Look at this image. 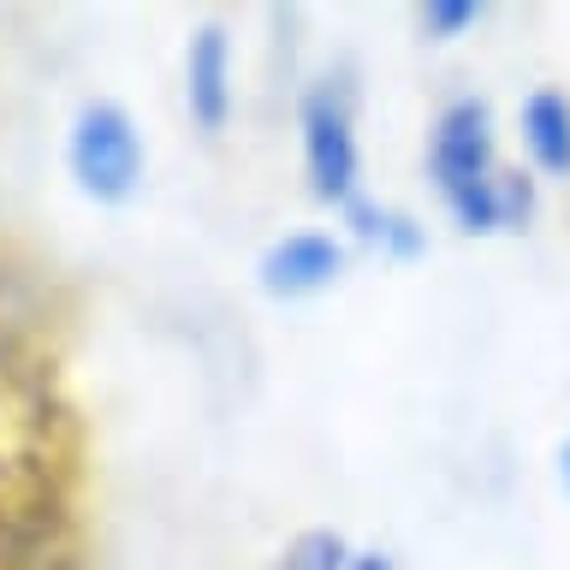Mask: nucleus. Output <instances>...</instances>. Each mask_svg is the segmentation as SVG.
<instances>
[{
  "label": "nucleus",
  "instance_id": "nucleus-1",
  "mask_svg": "<svg viewBox=\"0 0 570 570\" xmlns=\"http://www.w3.org/2000/svg\"><path fill=\"white\" fill-rule=\"evenodd\" d=\"M428 167H434V185L463 232H493L529 214V185L499 173V160H493V125L481 101H452L440 114Z\"/></svg>",
  "mask_w": 570,
  "mask_h": 570
},
{
  "label": "nucleus",
  "instance_id": "nucleus-7",
  "mask_svg": "<svg viewBox=\"0 0 570 570\" xmlns=\"http://www.w3.org/2000/svg\"><path fill=\"white\" fill-rule=\"evenodd\" d=\"M338 564H345V541L338 534H303L279 559V570H338Z\"/></svg>",
  "mask_w": 570,
  "mask_h": 570
},
{
  "label": "nucleus",
  "instance_id": "nucleus-6",
  "mask_svg": "<svg viewBox=\"0 0 570 570\" xmlns=\"http://www.w3.org/2000/svg\"><path fill=\"white\" fill-rule=\"evenodd\" d=\"M226 101H232V89H226V36L208 24V30H196V42H190V114L203 119L208 131H220Z\"/></svg>",
  "mask_w": 570,
  "mask_h": 570
},
{
  "label": "nucleus",
  "instance_id": "nucleus-3",
  "mask_svg": "<svg viewBox=\"0 0 570 570\" xmlns=\"http://www.w3.org/2000/svg\"><path fill=\"white\" fill-rule=\"evenodd\" d=\"M303 155H309V178L315 196L327 203H356V137H351V114L333 89H315L303 101Z\"/></svg>",
  "mask_w": 570,
  "mask_h": 570
},
{
  "label": "nucleus",
  "instance_id": "nucleus-5",
  "mask_svg": "<svg viewBox=\"0 0 570 570\" xmlns=\"http://www.w3.org/2000/svg\"><path fill=\"white\" fill-rule=\"evenodd\" d=\"M523 142L541 173L570 178V101L559 89H534L523 101Z\"/></svg>",
  "mask_w": 570,
  "mask_h": 570
},
{
  "label": "nucleus",
  "instance_id": "nucleus-2",
  "mask_svg": "<svg viewBox=\"0 0 570 570\" xmlns=\"http://www.w3.org/2000/svg\"><path fill=\"white\" fill-rule=\"evenodd\" d=\"M137 167H142V149H137V131L119 107H83L78 131H71V173L89 196L101 203H119L131 196L137 185Z\"/></svg>",
  "mask_w": 570,
  "mask_h": 570
},
{
  "label": "nucleus",
  "instance_id": "nucleus-10",
  "mask_svg": "<svg viewBox=\"0 0 570 570\" xmlns=\"http://www.w3.org/2000/svg\"><path fill=\"white\" fill-rule=\"evenodd\" d=\"M564 488H570V445H564Z\"/></svg>",
  "mask_w": 570,
  "mask_h": 570
},
{
  "label": "nucleus",
  "instance_id": "nucleus-8",
  "mask_svg": "<svg viewBox=\"0 0 570 570\" xmlns=\"http://www.w3.org/2000/svg\"><path fill=\"white\" fill-rule=\"evenodd\" d=\"M481 7L475 0H434V7H422V30L428 36H458L463 24H475Z\"/></svg>",
  "mask_w": 570,
  "mask_h": 570
},
{
  "label": "nucleus",
  "instance_id": "nucleus-4",
  "mask_svg": "<svg viewBox=\"0 0 570 570\" xmlns=\"http://www.w3.org/2000/svg\"><path fill=\"white\" fill-rule=\"evenodd\" d=\"M338 244L321 238V232H297V238L274 244L262 256V285L279 297H303V292H321L327 279H338Z\"/></svg>",
  "mask_w": 570,
  "mask_h": 570
},
{
  "label": "nucleus",
  "instance_id": "nucleus-9",
  "mask_svg": "<svg viewBox=\"0 0 570 570\" xmlns=\"http://www.w3.org/2000/svg\"><path fill=\"white\" fill-rule=\"evenodd\" d=\"M351 570H392V564H386V559H356Z\"/></svg>",
  "mask_w": 570,
  "mask_h": 570
}]
</instances>
